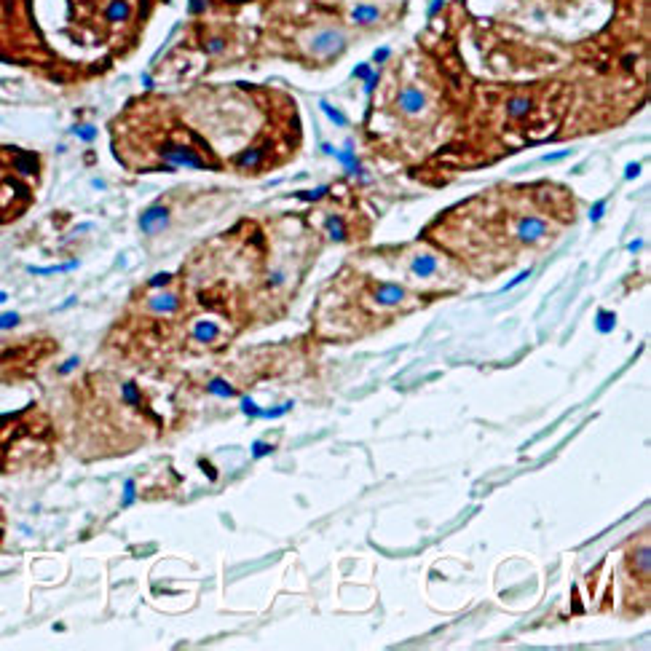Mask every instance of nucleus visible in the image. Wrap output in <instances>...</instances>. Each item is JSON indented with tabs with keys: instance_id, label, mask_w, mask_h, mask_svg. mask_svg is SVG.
<instances>
[{
	"instance_id": "obj_1",
	"label": "nucleus",
	"mask_w": 651,
	"mask_h": 651,
	"mask_svg": "<svg viewBox=\"0 0 651 651\" xmlns=\"http://www.w3.org/2000/svg\"><path fill=\"white\" fill-rule=\"evenodd\" d=\"M164 0H0V65L84 84L129 57Z\"/></svg>"
},
{
	"instance_id": "obj_2",
	"label": "nucleus",
	"mask_w": 651,
	"mask_h": 651,
	"mask_svg": "<svg viewBox=\"0 0 651 651\" xmlns=\"http://www.w3.org/2000/svg\"><path fill=\"white\" fill-rule=\"evenodd\" d=\"M43 180V156L16 145H0V226L27 215Z\"/></svg>"
},
{
	"instance_id": "obj_3",
	"label": "nucleus",
	"mask_w": 651,
	"mask_h": 651,
	"mask_svg": "<svg viewBox=\"0 0 651 651\" xmlns=\"http://www.w3.org/2000/svg\"><path fill=\"white\" fill-rule=\"evenodd\" d=\"M340 48H343V35L335 33V30H325V33H319L311 43V51L316 54V57H333V54L340 51Z\"/></svg>"
},
{
	"instance_id": "obj_4",
	"label": "nucleus",
	"mask_w": 651,
	"mask_h": 651,
	"mask_svg": "<svg viewBox=\"0 0 651 651\" xmlns=\"http://www.w3.org/2000/svg\"><path fill=\"white\" fill-rule=\"evenodd\" d=\"M167 223H169V209L167 206H161V204L150 206V209L140 217V228H143L145 233H150V236L158 233V230L167 228Z\"/></svg>"
},
{
	"instance_id": "obj_5",
	"label": "nucleus",
	"mask_w": 651,
	"mask_h": 651,
	"mask_svg": "<svg viewBox=\"0 0 651 651\" xmlns=\"http://www.w3.org/2000/svg\"><path fill=\"white\" fill-rule=\"evenodd\" d=\"M397 102H399V110L408 113V116H418V113H423V108H426V96H423V91H418L416 86L402 89Z\"/></svg>"
},
{
	"instance_id": "obj_6",
	"label": "nucleus",
	"mask_w": 651,
	"mask_h": 651,
	"mask_svg": "<svg viewBox=\"0 0 651 651\" xmlns=\"http://www.w3.org/2000/svg\"><path fill=\"white\" fill-rule=\"evenodd\" d=\"M405 298H408V295H405V287H399V284H389V282H384V284H378V289H375V303H378V306H384V308L399 306Z\"/></svg>"
},
{
	"instance_id": "obj_7",
	"label": "nucleus",
	"mask_w": 651,
	"mask_h": 651,
	"mask_svg": "<svg viewBox=\"0 0 651 651\" xmlns=\"http://www.w3.org/2000/svg\"><path fill=\"white\" fill-rule=\"evenodd\" d=\"M410 271H413L418 279H429L440 271V260H437L432 252L413 255V260H410Z\"/></svg>"
},
{
	"instance_id": "obj_8",
	"label": "nucleus",
	"mask_w": 651,
	"mask_h": 651,
	"mask_svg": "<svg viewBox=\"0 0 651 651\" xmlns=\"http://www.w3.org/2000/svg\"><path fill=\"white\" fill-rule=\"evenodd\" d=\"M148 311L150 313H174L177 311V295L172 292H158L148 298Z\"/></svg>"
},
{
	"instance_id": "obj_9",
	"label": "nucleus",
	"mask_w": 651,
	"mask_h": 651,
	"mask_svg": "<svg viewBox=\"0 0 651 651\" xmlns=\"http://www.w3.org/2000/svg\"><path fill=\"white\" fill-rule=\"evenodd\" d=\"M217 338V325L212 322H199L193 327V340H215Z\"/></svg>"
},
{
	"instance_id": "obj_10",
	"label": "nucleus",
	"mask_w": 651,
	"mask_h": 651,
	"mask_svg": "<svg viewBox=\"0 0 651 651\" xmlns=\"http://www.w3.org/2000/svg\"><path fill=\"white\" fill-rule=\"evenodd\" d=\"M209 391H212L215 397H226V399H228V397H233V386H230V384H226V381H220V378H217V381H212V384H209Z\"/></svg>"
},
{
	"instance_id": "obj_11",
	"label": "nucleus",
	"mask_w": 651,
	"mask_h": 651,
	"mask_svg": "<svg viewBox=\"0 0 651 651\" xmlns=\"http://www.w3.org/2000/svg\"><path fill=\"white\" fill-rule=\"evenodd\" d=\"M330 233H333V239H343V226L338 223L335 217L330 220Z\"/></svg>"
},
{
	"instance_id": "obj_12",
	"label": "nucleus",
	"mask_w": 651,
	"mask_h": 651,
	"mask_svg": "<svg viewBox=\"0 0 651 651\" xmlns=\"http://www.w3.org/2000/svg\"><path fill=\"white\" fill-rule=\"evenodd\" d=\"M268 450H271V447H268V445H263V443H257V445H255V456H265Z\"/></svg>"
}]
</instances>
